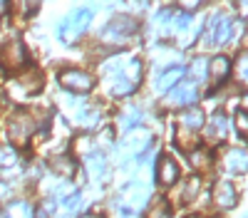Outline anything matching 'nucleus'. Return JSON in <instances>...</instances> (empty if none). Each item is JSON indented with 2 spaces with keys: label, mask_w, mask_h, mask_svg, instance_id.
<instances>
[{
  "label": "nucleus",
  "mask_w": 248,
  "mask_h": 218,
  "mask_svg": "<svg viewBox=\"0 0 248 218\" xmlns=\"http://www.w3.org/2000/svg\"><path fill=\"white\" fill-rule=\"evenodd\" d=\"M186 218H206V216H201V213H189Z\"/></svg>",
  "instance_id": "35"
},
{
  "label": "nucleus",
  "mask_w": 248,
  "mask_h": 218,
  "mask_svg": "<svg viewBox=\"0 0 248 218\" xmlns=\"http://www.w3.org/2000/svg\"><path fill=\"white\" fill-rule=\"evenodd\" d=\"M221 166L226 176H243L248 169V154L243 146H229L221 156Z\"/></svg>",
  "instance_id": "14"
},
{
  "label": "nucleus",
  "mask_w": 248,
  "mask_h": 218,
  "mask_svg": "<svg viewBox=\"0 0 248 218\" xmlns=\"http://www.w3.org/2000/svg\"><path fill=\"white\" fill-rule=\"evenodd\" d=\"M112 211H114V218H137V211L127 208V206L119 203V201H114V203H112Z\"/></svg>",
  "instance_id": "30"
},
{
  "label": "nucleus",
  "mask_w": 248,
  "mask_h": 218,
  "mask_svg": "<svg viewBox=\"0 0 248 218\" xmlns=\"http://www.w3.org/2000/svg\"><path fill=\"white\" fill-rule=\"evenodd\" d=\"M40 129H45V119L40 116L35 109H15L8 116V136L15 149H25L35 139Z\"/></svg>",
  "instance_id": "1"
},
{
  "label": "nucleus",
  "mask_w": 248,
  "mask_h": 218,
  "mask_svg": "<svg viewBox=\"0 0 248 218\" xmlns=\"http://www.w3.org/2000/svg\"><path fill=\"white\" fill-rule=\"evenodd\" d=\"M229 124L236 129V134H238L241 139H246V136H248V114H246V109H243V107L233 114V119H231Z\"/></svg>",
  "instance_id": "29"
},
{
  "label": "nucleus",
  "mask_w": 248,
  "mask_h": 218,
  "mask_svg": "<svg viewBox=\"0 0 248 218\" xmlns=\"http://www.w3.org/2000/svg\"><path fill=\"white\" fill-rule=\"evenodd\" d=\"M159 218H174V216H171V211H169V213H164V216H159Z\"/></svg>",
  "instance_id": "37"
},
{
  "label": "nucleus",
  "mask_w": 248,
  "mask_h": 218,
  "mask_svg": "<svg viewBox=\"0 0 248 218\" xmlns=\"http://www.w3.org/2000/svg\"><path fill=\"white\" fill-rule=\"evenodd\" d=\"M5 193H8V186H5V184H0V201L5 198Z\"/></svg>",
  "instance_id": "34"
},
{
  "label": "nucleus",
  "mask_w": 248,
  "mask_h": 218,
  "mask_svg": "<svg viewBox=\"0 0 248 218\" xmlns=\"http://www.w3.org/2000/svg\"><path fill=\"white\" fill-rule=\"evenodd\" d=\"M149 146H152V136H149V131L134 129V131H129L127 136L122 139L119 154H122V156H137V159H139Z\"/></svg>",
  "instance_id": "13"
},
{
  "label": "nucleus",
  "mask_w": 248,
  "mask_h": 218,
  "mask_svg": "<svg viewBox=\"0 0 248 218\" xmlns=\"http://www.w3.org/2000/svg\"><path fill=\"white\" fill-rule=\"evenodd\" d=\"M3 218H35V206L25 198H15L5 206V213Z\"/></svg>",
  "instance_id": "25"
},
{
  "label": "nucleus",
  "mask_w": 248,
  "mask_h": 218,
  "mask_svg": "<svg viewBox=\"0 0 248 218\" xmlns=\"http://www.w3.org/2000/svg\"><path fill=\"white\" fill-rule=\"evenodd\" d=\"M90 25H92V10L82 8V10H75L72 15H67L65 20H62L60 28H57V35H60L62 43L72 45L90 30Z\"/></svg>",
  "instance_id": "6"
},
{
  "label": "nucleus",
  "mask_w": 248,
  "mask_h": 218,
  "mask_svg": "<svg viewBox=\"0 0 248 218\" xmlns=\"http://www.w3.org/2000/svg\"><path fill=\"white\" fill-rule=\"evenodd\" d=\"M50 171L55 174V178L70 181L77 174V159L72 154H52L50 156Z\"/></svg>",
  "instance_id": "16"
},
{
  "label": "nucleus",
  "mask_w": 248,
  "mask_h": 218,
  "mask_svg": "<svg viewBox=\"0 0 248 218\" xmlns=\"http://www.w3.org/2000/svg\"><path fill=\"white\" fill-rule=\"evenodd\" d=\"M199 99V87L191 82H179L176 87H171L164 97V104L169 109H186V107H194Z\"/></svg>",
  "instance_id": "9"
},
{
  "label": "nucleus",
  "mask_w": 248,
  "mask_h": 218,
  "mask_svg": "<svg viewBox=\"0 0 248 218\" xmlns=\"http://www.w3.org/2000/svg\"><path fill=\"white\" fill-rule=\"evenodd\" d=\"M189 77H191V85H196V87H199L201 82H209V57H206V55L191 57Z\"/></svg>",
  "instance_id": "23"
},
{
  "label": "nucleus",
  "mask_w": 248,
  "mask_h": 218,
  "mask_svg": "<svg viewBox=\"0 0 248 218\" xmlns=\"http://www.w3.org/2000/svg\"><path fill=\"white\" fill-rule=\"evenodd\" d=\"M236 32V20L231 15H223L216 13L206 20V28H203V45L206 47H218V45H229L233 40Z\"/></svg>",
  "instance_id": "4"
},
{
  "label": "nucleus",
  "mask_w": 248,
  "mask_h": 218,
  "mask_svg": "<svg viewBox=\"0 0 248 218\" xmlns=\"http://www.w3.org/2000/svg\"><path fill=\"white\" fill-rule=\"evenodd\" d=\"M154 174H156V184L164 186V189H171L179 178H181V169H179L176 159H174L171 154H161V156L156 159Z\"/></svg>",
  "instance_id": "11"
},
{
  "label": "nucleus",
  "mask_w": 248,
  "mask_h": 218,
  "mask_svg": "<svg viewBox=\"0 0 248 218\" xmlns=\"http://www.w3.org/2000/svg\"><path fill=\"white\" fill-rule=\"evenodd\" d=\"M231 74L241 87L248 82V55H246V50H241L236 55V59H231Z\"/></svg>",
  "instance_id": "26"
},
{
  "label": "nucleus",
  "mask_w": 248,
  "mask_h": 218,
  "mask_svg": "<svg viewBox=\"0 0 248 218\" xmlns=\"http://www.w3.org/2000/svg\"><path fill=\"white\" fill-rule=\"evenodd\" d=\"M57 82L70 94H90L97 87V77L87 70H79V67H65V70H60Z\"/></svg>",
  "instance_id": "5"
},
{
  "label": "nucleus",
  "mask_w": 248,
  "mask_h": 218,
  "mask_svg": "<svg viewBox=\"0 0 248 218\" xmlns=\"http://www.w3.org/2000/svg\"><path fill=\"white\" fill-rule=\"evenodd\" d=\"M196 196H201V176H186L179 178V181L171 186L169 193V201L167 206H186V203H194Z\"/></svg>",
  "instance_id": "8"
},
{
  "label": "nucleus",
  "mask_w": 248,
  "mask_h": 218,
  "mask_svg": "<svg viewBox=\"0 0 248 218\" xmlns=\"http://www.w3.org/2000/svg\"><path fill=\"white\" fill-rule=\"evenodd\" d=\"M20 164V149H15L13 144H0V166L10 169Z\"/></svg>",
  "instance_id": "27"
},
{
  "label": "nucleus",
  "mask_w": 248,
  "mask_h": 218,
  "mask_svg": "<svg viewBox=\"0 0 248 218\" xmlns=\"http://www.w3.org/2000/svg\"><path fill=\"white\" fill-rule=\"evenodd\" d=\"M117 201H119V203H124L127 208H132V211H139L144 203L149 201V186H144L141 181H132L127 189H124V191L119 193Z\"/></svg>",
  "instance_id": "15"
},
{
  "label": "nucleus",
  "mask_w": 248,
  "mask_h": 218,
  "mask_svg": "<svg viewBox=\"0 0 248 218\" xmlns=\"http://www.w3.org/2000/svg\"><path fill=\"white\" fill-rule=\"evenodd\" d=\"M85 169H87V176L92 178V181H99V178H105L109 174V161L99 149H94L85 156Z\"/></svg>",
  "instance_id": "19"
},
{
  "label": "nucleus",
  "mask_w": 248,
  "mask_h": 218,
  "mask_svg": "<svg viewBox=\"0 0 248 218\" xmlns=\"http://www.w3.org/2000/svg\"><path fill=\"white\" fill-rule=\"evenodd\" d=\"M139 32V20L134 15H114L99 30V43L107 47H127Z\"/></svg>",
  "instance_id": "3"
},
{
  "label": "nucleus",
  "mask_w": 248,
  "mask_h": 218,
  "mask_svg": "<svg viewBox=\"0 0 248 218\" xmlns=\"http://www.w3.org/2000/svg\"><path fill=\"white\" fill-rule=\"evenodd\" d=\"M189 161H191V169L199 176V174H209L214 169V164H216V159H214V151L211 149H201L199 146V149L189 151Z\"/></svg>",
  "instance_id": "21"
},
{
  "label": "nucleus",
  "mask_w": 248,
  "mask_h": 218,
  "mask_svg": "<svg viewBox=\"0 0 248 218\" xmlns=\"http://www.w3.org/2000/svg\"><path fill=\"white\" fill-rule=\"evenodd\" d=\"M117 124L124 129V131H134L139 124H141V109L137 107V104H127L122 112H119V116H117Z\"/></svg>",
  "instance_id": "22"
},
{
  "label": "nucleus",
  "mask_w": 248,
  "mask_h": 218,
  "mask_svg": "<svg viewBox=\"0 0 248 218\" xmlns=\"http://www.w3.org/2000/svg\"><path fill=\"white\" fill-rule=\"evenodd\" d=\"M203 124H206V114H203V109L196 107V104L181 109L179 116H176V127L189 129V131H196V134H199V129H203Z\"/></svg>",
  "instance_id": "18"
},
{
  "label": "nucleus",
  "mask_w": 248,
  "mask_h": 218,
  "mask_svg": "<svg viewBox=\"0 0 248 218\" xmlns=\"http://www.w3.org/2000/svg\"><path fill=\"white\" fill-rule=\"evenodd\" d=\"M211 203L218 208V211H231L236 208L238 203V189L233 181H229V178H221V181H216L214 191H211Z\"/></svg>",
  "instance_id": "10"
},
{
  "label": "nucleus",
  "mask_w": 248,
  "mask_h": 218,
  "mask_svg": "<svg viewBox=\"0 0 248 218\" xmlns=\"http://www.w3.org/2000/svg\"><path fill=\"white\" fill-rule=\"evenodd\" d=\"M77 218H105L102 213H94V211H90V213H82V216H77Z\"/></svg>",
  "instance_id": "33"
},
{
  "label": "nucleus",
  "mask_w": 248,
  "mask_h": 218,
  "mask_svg": "<svg viewBox=\"0 0 248 218\" xmlns=\"http://www.w3.org/2000/svg\"><path fill=\"white\" fill-rule=\"evenodd\" d=\"M174 144L181 149V151H194V149H199V144H201V136L196 134V131H189V129H181V127H176L174 129Z\"/></svg>",
  "instance_id": "24"
},
{
  "label": "nucleus",
  "mask_w": 248,
  "mask_h": 218,
  "mask_svg": "<svg viewBox=\"0 0 248 218\" xmlns=\"http://www.w3.org/2000/svg\"><path fill=\"white\" fill-rule=\"evenodd\" d=\"M97 142L102 144V146H114V139H112V129H105L99 136H97Z\"/></svg>",
  "instance_id": "32"
},
{
  "label": "nucleus",
  "mask_w": 248,
  "mask_h": 218,
  "mask_svg": "<svg viewBox=\"0 0 248 218\" xmlns=\"http://www.w3.org/2000/svg\"><path fill=\"white\" fill-rule=\"evenodd\" d=\"M10 10L17 15V20H30V17H35V15H37L40 5H37V3H13V5H10Z\"/></svg>",
  "instance_id": "28"
},
{
  "label": "nucleus",
  "mask_w": 248,
  "mask_h": 218,
  "mask_svg": "<svg viewBox=\"0 0 248 218\" xmlns=\"http://www.w3.org/2000/svg\"><path fill=\"white\" fill-rule=\"evenodd\" d=\"M229 116H226L223 112H214L209 119H206V124H203V129H206V142H209L211 146H218L221 142H226V136H229Z\"/></svg>",
  "instance_id": "12"
},
{
  "label": "nucleus",
  "mask_w": 248,
  "mask_h": 218,
  "mask_svg": "<svg viewBox=\"0 0 248 218\" xmlns=\"http://www.w3.org/2000/svg\"><path fill=\"white\" fill-rule=\"evenodd\" d=\"M184 74H186V72H184V67H179V65L161 70L159 77H156V82H154V89H156L159 94H167L171 87H176V85L181 82V77H184Z\"/></svg>",
  "instance_id": "20"
},
{
  "label": "nucleus",
  "mask_w": 248,
  "mask_h": 218,
  "mask_svg": "<svg viewBox=\"0 0 248 218\" xmlns=\"http://www.w3.org/2000/svg\"><path fill=\"white\" fill-rule=\"evenodd\" d=\"M229 77H231V57L229 55L209 57V79L214 82V89H218Z\"/></svg>",
  "instance_id": "17"
},
{
  "label": "nucleus",
  "mask_w": 248,
  "mask_h": 218,
  "mask_svg": "<svg viewBox=\"0 0 248 218\" xmlns=\"http://www.w3.org/2000/svg\"><path fill=\"white\" fill-rule=\"evenodd\" d=\"M0 62H3L5 70H13V72L25 70V65H28V47H25V43L17 35L5 40V45L0 47Z\"/></svg>",
  "instance_id": "7"
},
{
  "label": "nucleus",
  "mask_w": 248,
  "mask_h": 218,
  "mask_svg": "<svg viewBox=\"0 0 248 218\" xmlns=\"http://www.w3.org/2000/svg\"><path fill=\"white\" fill-rule=\"evenodd\" d=\"M43 87H45V74L40 72L37 67L20 70L15 77H10L8 82H5L8 97L13 99V102H17V104H23V102H28V99H32L37 92H43Z\"/></svg>",
  "instance_id": "2"
},
{
  "label": "nucleus",
  "mask_w": 248,
  "mask_h": 218,
  "mask_svg": "<svg viewBox=\"0 0 248 218\" xmlns=\"http://www.w3.org/2000/svg\"><path fill=\"white\" fill-rule=\"evenodd\" d=\"M5 8H8V5H3V3H0V13H3ZM0 25H3V15H0Z\"/></svg>",
  "instance_id": "36"
},
{
  "label": "nucleus",
  "mask_w": 248,
  "mask_h": 218,
  "mask_svg": "<svg viewBox=\"0 0 248 218\" xmlns=\"http://www.w3.org/2000/svg\"><path fill=\"white\" fill-rule=\"evenodd\" d=\"M201 5H203V3H199V0H194V3H176L174 8H176V10H184L186 15H191V13H196V10H199Z\"/></svg>",
  "instance_id": "31"
},
{
  "label": "nucleus",
  "mask_w": 248,
  "mask_h": 218,
  "mask_svg": "<svg viewBox=\"0 0 248 218\" xmlns=\"http://www.w3.org/2000/svg\"><path fill=\"white\" fill-rule=\"evenodd\" d=\"M0 218H3V216H0Z\"/></svg>",
  "instance_id": "38"
}]
</instances>
